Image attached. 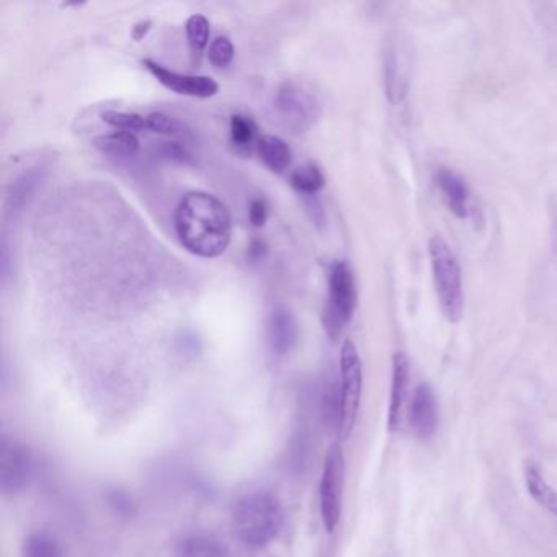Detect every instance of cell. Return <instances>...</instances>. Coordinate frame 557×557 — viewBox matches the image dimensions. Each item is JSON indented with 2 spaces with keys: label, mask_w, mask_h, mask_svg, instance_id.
I'll list each match as a JSON object with an SVG mask.
<instances>
[{
  "label": "cell",
  "mask_w": 557,
  "mask_h": 557,
  "mask_svg": "<svg viewBox=\"0 0 557 557\" xmlns=\"http://www.w3.org/2000/svg\"><path fill=\"white\" fill-rule=\"evenodd\" d=\"M414 69V53L409 40L396 35L388 41L384 51V90L389 102L399 105L409 94Z\"/></svg>",
  "instance_id": "cell-8"
},
{
  "label": "cell",
  "mask_w": 557,
  "mask_h": 557,
  "mask_svg": "<svg viewBox=\"0 0 557 557\" xmlns=\"http://www.w3.org/2000/svg\"><path fill=\"white\" fill-rule=\"evenodd\" d=\"M110 504L116 507V510L120 513L130 512L131 507H133V502H131L130 497L126 494H121V492H115V494L110 497Z\"/></svg>",
  "instance_id": "cell-30"
},
{
  "label": "cell",
  "mask_w": 557,
  "mask_h": 557,
  "mask_svg": "<svg viewBox=\"0 0 557 557\" xmlns=\"http://www.w3.org/2000/svg\"><path fill=\"white\" fill-rule=\"evenodd\" d=\"M35 474V458L27 445L15 438H2L0 445V486L5 495L25 491Z\"/></svg>",
  "instance_id": "cell-9"
},
{
  "label": "cell",
  "mask_w": 557,
  "mask_h": 557,
  "mask_svg": "<svg viewBox=\"0 0 557 557\" xmlns=\"http://www.w3.org/2000/svg\"><path fill=\"white\" fill-rule=\"evenodd\" d=\"M526 489L531 497L557 518V491L549 486L538 469L528 466L525 471Z\"/></svg>",
  "instance_id": "cell-20"
},
{
  "label": "cell",
  "mask_w": 557,
  "mask_h": 557,
  "mask_svg": "<svg viewBox=\"0 0 557 557\" xmlns=\"http://www.w3.org/2000/svg\"><path fill=\"white\" fill-rule=\"evenodd\" d=\"M432 260L433 281L438 303L446 321L459 322L464 312L463 277L455 252L443 237L435 236L428 244Z\"/></svg>",
  "instance_id": "cell-3"
},
{
  "label": "cell",
  "mask_w": 557,
  "mask_h": 557,
  "mask_svg": "<svg viewBox=\"0 0 557 557\" xmlns=\"http://www.w3.org/2000/svg\"><path fill=\"white\" fill-rule=\"evenodd\" d=\"M157 156L165 161L177 162V164H192L195 161L192 151L187 148V144L180 141H162L157 144Z\"/></svg>",
  "instance_id": "cell-27"
},
{
  "label": "cell",
  "mask_w": 557,
  "mask_h": 557,
  "mask_svg": "<svg viewBox=\"0 0 557 557\" xmlns=\"http://www.w3.org/2000/svg\"><path fill=\"white\" fill-rule=\"evenodd\" d=\"M345 487V459L342 448L334 445L327 451L324 469H322L321 497L322 522L329 533L335 531L342 515V504H344Z\"/></svg>",
  "instance_id": "cell-7"
},
{
  "label": "cell",
  "mask_w": 557,
  "mask_h": 557,
  "mask_svg": "<svg viewBox=\"0 0 557 557\" xmlns=\"http://www.w3.org/2000/svg\"><path fill=\"white\" fill-rule=\"evenodd\" d=\"M208 59L218 69H224V67H228L232 63V59H234V45H232V41L229 40L228 36L214 38L213 43L210 45V51H208Z\"/></svg>",
  "instance_id": "cell-28"
},
{
  "label": "cell",
  "mask_w": 557,
  "mask_h": 557,
  "mask_svg": "<svg viewBox=\"0 0 557 557\" xmlns=\"http://www.w3.org/2000/svg\"><path fill=\"white\" fill-rule=\"evenodd\" d=\"M41 179H43L41 177V170L33 169L28 170L27 174L18 177L10 185L9 192H7V200H5V210H7L9 216L17 218L18 214L27 208L36 190L40 187Z\"/></svg>",
  "instance_id": "cell-15"
},
{
  "label": "cell",
  "mask_w": 557,
  "mask_h": 557,
  "mask_svg": "<svg viewBox=\"0 0 557 557\" xmlns=\"http://www.w3.org/2000/svg\"><path fill=\"white\" fill-rule=\"evenodd\" d=\"M152 22L151 20H143V22H138L133 27V32H131V36H133L134 40L141 41L143 40L144 36L148 35L151 32Z\"/></svg>",
  "instance_id": "cell-31"
},
{
  "label": "cell",
  "mask_w": 557,
  "mask_h": 557,
  "mask_svg": "<svg viewBox=\"0 0 557 557\" xmlns=\"http://www.w3.org/2000/svg\"><path fill=\"white\" fill-rule=\"evenodd\" d=\"M95 146L107 156L128 157L136 156L139 152V139L134 133L128 131H115V133L102 134L95 139Z\"/></svg>",
  "instance_id": "cell-17"
},
{
  "label": "cell",
  "mask_w": 557,
  "mask_h": 557,
  "mask_svg": "<svg viewBox=\"0 0 557 557\" xmlns=\"http://www.w3.org/2000/svg\"><path fill=\"white\" fill-rule=\"evenodd\" d=\"M299 329L295 316L286 308L273 309L267 322V345L273 358L290 355L298 342Z\"/></svg>",
  "instance_id": "cell-11"
},
{
  "label": "cell",
  "mask_w": 557,
  "mask_h": 557,
  "mask_svg": "<svg viewBox=\"0 0 557 557\" xmlns=\"http://www.w3.org/2000/svg\"><path fill=\"white\" fill-rule=\"evenodd\" d=\"M410 427L419 438L433 437L438 427V404L433 389L428 384H419L409 406Z\"/></svg>",
  "instance_id": "cell-12"
},
{
  "label": "cell",
  "mask_w": 557,
  "mask_h": 557,
  "mask_svg": "<svg viewBox=\"0 0 557 557\" xmlns=\"http://www.w3.org/2000/svg\"><path fill=\"white\" fill-rule=\"evenodd\" d=\"M363 391V366L352 340H345L340 352V397H342V420L339 435L348 438L357 424Z\"/></svg>",
  "instance_id": "cell-6"
},
{
  "label": "cell",
  "mask_w": 557,
  "mask_h": 557,
  "mask_svg": "<svg viewBox=\"0 0 557 557\" xmlns=\"http://www.w3.org/2000/svg\"><path fill=\"white\" fill-rule=\"evenodd\" d=\"M357 301V285L352 268L345 262L332 263L329 270V296L322 314V324L334 342L352 321Z\"/></svg>",
  "instance_id": "cell-4"
},
{
  "label": "cell",
  "mask_w": 557,
  "mask_h": 557,
  "mask_svg": "<svg viewBox=\"0 0 557 557\" xmlns=\"http://www.w3.org/2000/svg\"><path fill=\"white\" fill-rule=\"evenodd\" d=\"M102 120L107 125L115 128L116 131H128V133H141L148 131V123L146 116L138 115V113L116 112V110H108L103 113Z\"/></svg>",
  "instance_id": "cell-25"
},
{
  "label": "cell",
  "mask_w": 557,
  "mask_h": 557,
  "mask_svg": "<svg viewBox=\"0 0 557 557\" xmlns=\"http://www.w3.org/2000/svg\"><path fill=\"white\" fill-rule=\"evenodd\" d=\"M257 152H259L260 161L273 174H283L293 162V151L290 146L286 144V141L273 134H265L259 139Z\"/></svg>",
  "instance_id": "cell-16"
},
{
  "label": "cell",
  "mask_w": 557,
  "mask_h": 557,
  "mask_svg": "<svg viewBox=\"0 0 557 557\" xmlns=\"http://www.w3.org/2000/svg\"><path fill=\"white\" fill-rule=\"evenodd\" d=\"M280 500L268 492H254L237 502L232 510V528L249 548H263L280 535L283 526Z\"/></svg>",
  "instance_id": "cell-2"
},
{
  "label": "cell",
  "mask_w": 557,
  "mask_h": 557,
  "mask_svg": "<svg viewBox=\"0 0 557 557\" xmlns=\"http://www.w3.org/2000/svg\"><path fill=\"white\" fill-rule=\"evenodd\" d=\"M291 185L304 197L314 198L326 187V175L316 164H306L291 174Z\"/></svg>",
  "instance_id": "cell-22"
},
{
  "label": "cell",
  "mask_w": 557,
  "mask_h": 557,
  "mask_svg": "<svg viewBox=\"0 0 557 557\" xmlns=\"http://www.w3.org/2000/svg\"><path fill=\"white\" fill-rule=\"evenodd\" d=\"M322 420L326 427L340 432V420H342V397H340V384L335 379H329L322 393Z\"/></svg>",
  "instance_id": "cell-23"
},
{
  "label": "cell",
  "mask_w": 557,
  "mask_h": 557,
  "mask_svg": "<svg viewBox=\"0 0 557 557\" xmlns=\"http://www.w3.org/2000/svg\"><path fill=\"white\" fill-rule=\"evenodd\" d=\"M143 66L161 82L165 89L172 90L175 94L197 97V99H210L219 92L218 82L208 76H192V74H180L172 71L169 67L144 59Z\"/></svg>",
  "instance_id": "cell-10"
},
{
  "label": "cell",
  "mask_w": 557,
  "mask_h": 557,
  "mask_svg": "<svg viewBox=\"0 0 557 557\" xmlns=\"http://www.w3.org/2000/svg\"><path fill=\"white\" fill-rule=\"evenodd\" d=\"M409 373V358L404 353H396L393 358V383H391V402H389L388 414V427L391 432H399L406 422Z\"/></svg>",
  "instance_id": "cell-13"
},
{
  "label": "cell",
  "mask_w": 557,
  "mask_h": 557,
  "mask_svg": "<svg viewBox=\"0 0 557 557\" xmlns=\"http://www.w3.org/2000/svg\"><path fill=\"white\" fill-rule=\"evenodd\" d=\"M435 185L442 193L443 201L448 206V210L455 214L456 218L466 219L469 216V188L461 179V175L456 174L455 170L448 167H438L433 175Z\"/></svg>",
  "instance_id": "cell-14"
},
{
  "label": "cell",
  "mask_w": 557,
  "mask_h": 557,
  "mask_svg": "<svg viewBox=\"0 0 557 557\" xmlns=\"http://www.w3.org/2000/svg\"><path fill=\"white\" fill-rule=\"evenodd\" d=\"M22 557H64L63 544L46 531H35L23 541Z\"/></svg>",
  "instance_id": "cell-21"
},
{
  "label": "cell",
  "mask_w": 557,
  "mask_h": 557,
  "mask_svg": "<svg viewBox=\"0 0 557 557\" xmlns=\"http://www.w3.org/2000/svg\"><path fill=\"white\" fill-rule=\"evenodd\" d=\"M146 123H148V131H152V133L164 134V136H172V138L188 136L187 128L182 121L167 113H151L146 116Z\"/></svg>",
  "instance_id": "cell-26"
},
{
  "label": "cell",
  "mask_w": 557,
  "mask_h": 557,
  "mask_svg": "<svg viewBox=\"0 0 557 557\" xmlns=\"http://www.w3.org/2000/svg\"><path fill=\"white\" fill-rule=\"evenodd\" d=\"M175 557H228V553L213 536L190 535L177 544Z\"/></svg>",
  "instance_id": "cell-18"
},
{
  "label": "cell",
  "mask_w": 557,
  "mask_h": 557,
  "mask_svg": "<svg viewBox=\"0 0 557 557\" xmlns=\"http://www.w3.org/2000/svg\"><path fill=\"white\" fill-rule=\"evenodd\" d=\"M273 110L278 121L291 133H306L321 116V103L306 85L286 81L275 90Z\"/></svg>",
  "instance_id": "cell-5"
},
{
  "label": "cell",
  "mask_w": 557,
  "mask_h": 557,
  "mask_svg": "<svg viewBox=\"0 0 557 557\" xmlns=\"http://www.w3.org/2000/svg\"><path fill=\"white\" fill-rule=\"evenodd\" d=\"M249 219L254 228H263L268 219L267 201L263 198H254L249 205Z\"/></svg>",
  "instance_id": "cell-29"
},
{
  "label": "cell",
  "mask_w": 557,
  "mask_h": 557,
  "mask_svg": "<svg viewBox=\"0 0 557 557\" xmlns=\"http://www.w3.org/2000/svg\"><path fill=\"white\" fill-rule=\"evenodd\" d=\"M175 231L190 254L216 259L231 244V213L211 193L190 192L180 200L175 211Z\"/></svg>",
  "instance_id": "cell-1"
},
{
  "label": "cell",
  "mask_w": 557,
  "mask_h": 557,
  "mask_svg": "<svg viewBox=\"0 0 557 557\" xmlns=\"http://www.w3.org/2000/svg\"><path fill=\"white\" fill-rule=\"evenodd\" d=\"M263 249H265V247H263L262 242L260 241H254L252 242V246H250L249 249V255H250V259H260V257H262L263 254Z\"/></svg>",
  "instance_id": "cell-32"
},
{
  "label": "cell",
  "mask_w": 557,
  "mask_h": 557,
  "mask_svg": "<svg viewBox=\"0 0 557 557\" xmlns=\"http://www.w3.org/2000/svg\"><path fill=\"white\" fill-rule=\"evenodd\" d=\"M188 46L195 63H200L201 54L206 50L208 41H210V22L205 15L195 14L188 18L187 25Z\"/></svg>",
  "instance_id": "cell-24"
},
{
  "label": "cell",
  "mask_w": 557,
  "mask_h": 557,
  "mask_svg": "<svg viewBox=\"0 0 557 557\" xmlns=\"http://www.w3.org/2000/svg\"><path fill=\"white\" fill-rule=\"evenodd\" d=\"M229 136H231L232 148L236 149L237 154L241 156H249L254 146L259 141L257 138V126L254 120L246 115H232L229 121Z\"/></svg>",
  "instance_id": "cell-19"
}]
</instances>
